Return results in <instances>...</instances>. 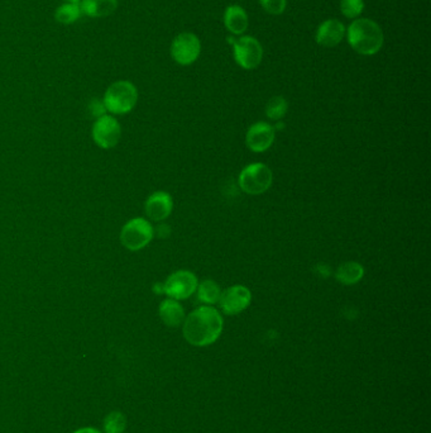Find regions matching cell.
<instances>
[{
    "instance_id": "20",
    "label": "cell",
    "mask_w": 431,
    "mask_h": 433,
    "mask_svg": "<svg viewBox=\"0 0 431 433\" xmlns=\"http://www.w3.org/2000/svg\"><path fill=\"white\" fill-rule=\"evenodd\" d=\"M288 105L283 97H273L266 105V114L273 121H278L288 113Z\"/></svg>"
},
{
    "instance_id": "12",
    "label": "cell",
    "mask_w": 431,
    "mask_h": 433,
    "mask_svg": "<svg viewBox=\"0 0 431 433\" xmlns=\"http://www.w3.org/2000/svg\"><path fill=\"white\" fill-rule=\"evenodd\" d=\"M173 201L166 191H156L151 194L144 204V210L151 220L161 222L173 213Z\"/></svg>"
},
{
    "instance_id": "26",
    "label": "cell",
    "mask_w": 431,
    "mask_h": 433,
    "mask_svg": "<svg viewBox=\"0 0 431 433\" xmlns=\"http://www.w3.org/2000/svg\"><path fill=\"white\" fill-rule=\"evenodd\" d=\"M65 3H80L81 0H64Z\"/></svg>"
},
{
    "instance_id": "25",
    "label": "cell",
    "mask_w": 431,
    "mask_h": 433,
    "mask_svg": "<svg viewBox=\"0 0 431 433\" xmlns=\"http://www.w3.org/2000/svg\"><path fill=\"white\" fill-rule=\"evenodd\" d=\"M75 433H100L97 431V429H92V428H84V429H80V431H77Z\"/></svg>"
},
{
    "instance_id": "3",
    "label": "cell",
    "mask_w": 431,
    "mask_h": 433,
    "mask_svg": "<svg viewBox=\"0 0 431 433\" xmlns=\"http://www.w3.org/2000/svg\"><path fill=\"white\" fill-rule=\"evenodd\" d=\"M102 100L110 114H127L138 102V90L131 81H115L105 90Z\"/></svg>"
},
{
    "instance_id": "22",
    "label": "cell",
    "mask_w": 431,
    "mask_h": 433,
    "mask_svg": "<svg viewBox=\"0 0 431 433\" xmlns=\"http://www.w3.org/2000/svg\"><path fill=\"white\" fill-rule=\"evenodd\" d=\"M126 427V419L121 413H111L105 418L107 433H121Z\"/></svg>"
},
{
    "instance_id": "2",
    "label": "cell",
    "mask_w": 431,
    "mask_h": 433,
    "mask_svg": "<svg viewBox=\"0 0 431 433\" xmlns=\"http://www.w3.org/2000/svg\"><path fill=\"white\" fill-rule=\"evenodd\" d=\"M347 37L356 53L371 56L378 53L383 46V31L372 19H356L347 31Z\"/></svg>"
},
{
    "instance_id": "13",
    "label": "cell",
    "mask_w": 431,
    "mask_h": 433,
    "mask_svg": "<svg viewBox=\"0 0 431 433\" xmlns=\"http://www.w3.org/2000/svg\"><path fill=\"white\" fill-rule=\"evenodd\" d=\"M345 35L343 23L337 19H328L322 22L317 31V42L324 47H334L339 45Z\"/></svg>"
},
{
    "instance_id": "16",
    "label": "cell",
    "mask_w": 431,
    "mask_h": 433,
    "mask_svg": "<svg viewBox=\"0 0 431 433\" xmlns=\"http://www.w3.org/2000/svg\"><path fill=\"white\" fill-rule=\"evenodd\" d=\"M248 16L239 6H230L224 13V24L228 31L234 35H241L248 28Z\"/></svg>"
},
{
    "instance_id": "23",
    "label": "cell",
    "mask_w": 431,
    "mask_h": 433,
    "mask_svg": "<svg viewBox=\"0 0 431 433\" xmlns=\"http://www.w3.org/2000/svg\"><path fill=\"white\" fill-rule=\"evenodd\" d=\"M261 6L270 14H281L286 9V0H259Z\"/></svg>"
},
{
    "instance_id": "7",
    "label": "cell",
    "mask_w": 431,
    "mask_h": 433,
    "mask_svg": "<svg viewBox=\"0 0 431 433\" xmlns=\"http://www.w3.org/2000/svg\"><path fill=\"white\" fill-rule=\"evenodd\" d=\"M197 284L199 282L195 274L187 270H180L167 277L166 282L162 285L163 293L168 298H173L175 301H184L195 293Z\"/></svg>"
},
{
    "instance_id": "8",
    "label": "cell",
    "mask_w": 431,
    "mask_h": 433,
    "mask_svg": "<svg viewBox=\"0 0 431 433\" xmlns=\"http://www.w3.org/2000/svg\"><path fill=\"white\" fill-rule=\"evenodd\" d=\"M92 139L98 144L100 149L109 150L115 147L121 136V128L119 122L110 114L97 118L95 123L92 124Z\"/></svg>"
},
{
    "instance_id": "1",
    "label": "cell",
    "mask_w": 431,
    "mask_h": 433,
    "mask_svg": "<svg viewBox=\"0 0 431 433\" xmlns=\"http://www.w3.org/2000/svg\"><path fill=\"white\" fill-rule=\"evenodd\" d=\"M224 327V321L218 309L202 306L194 309L185 318L182 333L185 340L196 347L213 345L218 340Z\"/></svg>"
},
{
    "instance_id": "17",
    "label": "cell",
    "mask_w": 431,
    "mask_h": 433,
    "mask_svg": "<svg viewBox=\"0 0 431 433\" xmlns=\"http://www.w3.org/2000/svg\"><path fill=\"white\" fill-rule=\"evenodd\" d=\"M364 277V269L361 264L354 261H348L338 267L335 277L339 283L344 285H354L362 280Z\"/></svg>"
},
{
    "instance_id": "9",
    "label": "cell",
    "mask_w": 431,
    "mask_h": 433,
    "mask_svg": "<svg viewBox=\"0 0 431 433\" xmlns=\"http://www.w3.org/2000/svg\"><path fill=\"white\" fill-rule=\"evenodd\" d=\"M202 43L194 33L184 32L176 36L171 43V56L178 65L194 64L200 56Z\"/></svg>"
},
{
    "instance_id": "14",
    "label": "cell",
    "mask_w": 431,
    "mask_h": 433,
    "mask_svg": "<svg viewBox=\"0 0 431 433\" xmlns=\"http://www.w3.org/2000/svg\"><path fill=\"white\" fill-rule=\"evenodd\" d=\"M81 14L89 18H105L114 14L118 0H81Z\"/></svg>"
},
{
    "instance_id": "19",
    "label": "cell",
    "mask_w": 431,
    "mask_h": 433,
    "mask_svg": "<svg viewBox=\"0 0 431 433\" xmlns=\"http://www.w3.org/2000/svg\"><path fill=\"white\" fill-rule=\"evenodd\" d=\"M81 11L79 3H64L61 6H58V9L55 11V19L60 24L75 23L80 19Z\"/></svg>"
},
{
    "instance_id": "15",
    "label": "cell",
    "mask_w": 431,
    "mask_h": 433,
    "mask_svg": "<svg viewBox=\"0 0 431 433\" xmlns=\"http://www.w3.org/2000/svg\"><path fill=\"white\" fill-rule=\"evenodd\" d=\"M158 314H160L162 322L173 328L184 324L185 318H186L182 306L178 303V301H175L173 298H167L165 301H161L160 308H158Z\"/></svg>"
},
{
    "instance_id": "10",
    "label": "cell",
    "mask_w": 431,
    "mask_h": 433,
    "mask_svg": "<svg viewBox=\"0 0 431 433\" xmlns=\"http://www.w3.org/2000/svg\"><path fill=\"white\" fill-rule=\"evenodd\" d=\"M252 301V293L244 285H233L222 292L219 306L227 316H236L246 311Z\"/></svg>"
},
{
    "instance_id": "18",
    "label": "cell",
    "mask_w": 431,
    "mask_h": 433,
    "mask_svg": "<svg viewBox=\"0 0 431 433\" xmlns=\"http://www.w3.org/2000/svg\"><path fill=\"white\" fill-rule=\"evenodd\" d=\"M196 295H197V299L207 304V306H213L219 303L220 299V295H222V290L219 287L218 283H215L214 280H204L200 284H197V288H196Z\"/></svg>"
},
{
    "instance_id": "5",
    "label": "cell",
    "mask_w": 431,
    "mask_h": 433,
    "mask_svg": "<svg viewBox=\"0 0 431 433\" xmlns=\"http://www.w3.org/2000/svg\"><path fill=\"white\" fill-rule=\"evenodd\" d=\"M155 236L150 220L144 218H133L123 225L121 231V242L129 251L144 249Z\"/></svg>"
},
{
    "instance_id": "4",
    "label": "cell",
    "mask_w": 431,
    "mask_h": 433,
    "mask_svg": "<svg viewBox=\"0 0 431 433\" xmlns=\"http://www.w3.org/2000/svg\"><path fill=\"white\" fill-rule=\"evenodd\" d=\"M272 180V170L266 164L254 162L241 170L238 181L244 193L249 196H259L270 189Z\"/></svg>"
},
{
    "instance_id": "6",
    "label": "cell",
    "mask_w": 431,
    "mask_h": 433,
    "mask_svg": "<svg viewBox=\"0 0 431 433\" xmlns=\"http://www.w3.org/2000/svg\"><path fill=\"white\" fill-rule=\"evenodd\" d=\"M228 42L233 43L234 46V60L241 68L253 70L259 66L263 58V50L261 43L254 37L244 36L236 41L228 38Z\"/></svg>"
},
{
    "instance_id": "24",
    "label": "cell",
    "mask_w": 431,
    "mask_h": 433,
    "mask_svg": "<svg viewBox=\"0 0 431 433\" xmlns=\"http://www.w3.org/2000/svg\"><path fill=\"white\" fill-rule=\"evenodd\" d=\"M89 110H90L92 117H97V118L107 114V109L104 107L103 100H100V99H92L90 105H89Z\"/></svg>"
},
{
    "instance_id": "11",
    "label": "cell",
    "mask_w": 431,
    "mask_h": 433,
    "mask_svg": "<svg viewBox=\"0 0 431 433\" xmlns=\"http://www.w3.org/2000/svg\"><path fill=\"white\" fill-rule=\"evenodd\" d=\"M275 128L267 122H257L252 124L246 134V144L253 152H265L275 142Z\"/></svg>"
},
{
    "instance_id": "21",
    "label": "cell",
    "mask_w": 431,
    "mask_h": 433,
    "mask_svg": "<svg viewBox=\"0 0 431 433\" xmlns=\"http://www.w3.org/2000/svg\"><path fill=\"white\" fill-rule=\"evenodd\" d=\"M364 9V1L363 0H342L340 1V11L344 14L345 17L358 18L362 14Z\"/></svg>"
}]
</instances>
